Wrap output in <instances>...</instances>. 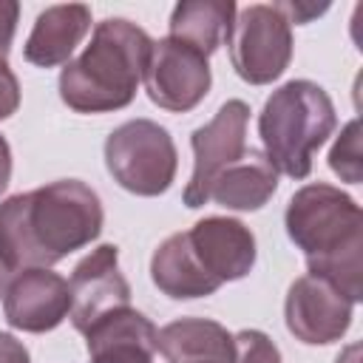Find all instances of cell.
I'll list each match as a JSON object with an SVG mask.
<instances>
[{
  "label": "cell",
  "instance_id": "16",
  "mask_svg": "<svg viewBox=\"0 0 363 363\" xmlns=\"http://www.w3.org/2000/svg\"><path fill=\"white\" fill-rule=\"evenodd\" d=\"M150 281L156 284L159 292H164L167 298H176V301L207 298L221 286L196 261L187 233H173L156 247V252L150 258Z\"/></svg>",
  "mask_w": 363,
  "mask_h": 363
},
{
  "label": "cell",
  "instance_id": "11",
  "mask_svg": "<svg viewBox=\"0 0 363 363\" xmlns=\"http://www.w3.org/2000/svg\"><path fill=\"white\" fill-rule=\"evenodd\" d=\"M71 312L68 281L51 269L17 272L3 295V315L11 329L43 335L57 329Z\"/></svg>",
  "mask_w": 363,
  "mask_h": 363
},
{
  "label": "cell",
  "instance_id": "8",
  "mask_svg": "<svg viewBox=\"0 0 363 363\" xmlns=\"http://www.w3.org/2000/svg\"><path fill=\"white\" fill-rule=\"evenodd\" d=\"M247 122H250V105L244 99H227L207 125L193 130L190 136L193 173L182 193L190 210L207 204L213 179L235 159H241V153L247 150Z\"/></svg>",
  "mask_w": 363,
  "mask_h": 363
},
{
  "label": "cell",
  "instance_id": "9",
  "mask_svg": "<svg viewBox=\"0 0 363 363\" xmlns=\"http://www.w3.org/2000/svg\"><path fill=\"white\" fill-rule=\"evenodd\" d=\"M71 323L77 332H85L99 318L130 306V284L119 272V247L99 244L91 250L71 272Z\"/></svg>",
  "mask_w": 363,
  "mask_h": 363
},
{
  "label": "cell",
  "instance_id": "12",
  "mask_svg": "<svg viewBox=\"0 0 363 363\" xmlns=\"http://www.w3.org/2000/svg\"><path fill=\"white\" fill-rule=\"evenodd\" d=\"M190 250L201 269L218 281H238L255 267V235L230 216H207L187 230Z\"/></svg>",
  "mask_w": 363,
  "mask_h": 363
},
{
  "label": "cell",
  "instance_id": "10",
  "mask_svg": "<svg viewBox=\"0 0 363 363\" xmlns=\"http://www.w3.org/2000/svg\"><path fill=\"white\" fill-rule=\"evenodd\" d=\"M352 309L354 303L346 295L309 272L292 281L284 301L286 329L306 346H326L340 340L352 326Z\"/></svg>",
  "mask_w": 363,
  "mask_h": 363
},
{
  "label": "cell",
  "instance_id": "25",
  "mask_svg": "<svg viewBox=\"0 0 363 363\" xmlns=\"http://www.w3.org/2000/svg\"><path fill=\"white\" fill-rule=\"evenodd\" d=\"M9 182H11V147L6 136H0V193L9 187Z\"/></svg>",
  "mask_w": 363,
  "mask_h": 363
},
{
  "label": "cell",
  "instance_id": "24",
  "mask_svg": "<svg viewBox=\"0 0 363 363\" xmlns=\"http://www.w3.org/2000/svg\"><path fill=\"white\" fill-rule=\"evenodd\" d=\"M0 363H31L28 349L9 332H0Z\"/></svg>",
  "mask_w": 363,
  "mask_h": 363
},
{
  "label": "cell",
  "instance_id": "4",
  "mask_svg": "<svg viewBox=\"0 0 363 363\" xmlns=\"http://www.w3.org/2000/svg\"><path fill=\"white\" fill-rule=\"evenodd\" d=\"M337 125L332 96L312 79H289L269 94L258 113V136L269 164L289 176L306 179L312 156L323 147Z\"/></svg>",
  "mask_w": 363,
  "mask_h": 363
},
{
  "label": "cell",
  "instance_id": "3",
  "mask_svg": "<svg viewBox=\"0 0 363 363\" xmlns=\"http://www.w3.org/2000/svg\"><path fill=\"white\" fill-rule=\"evenodd\" d=\"M153 40L125 17L96 23L91 43L60 71V99L77 113L128 108L145 77Z\"/></svg>",
  "mask_w": 363,
  "mask_h": 363
},
{
  "label": "cell",
  "instance_id": "18",
  "mask_svg": "<svg viewBox=\"0 0 363 363\" xmlns=\"http://www.w3.org/2000/svg\"><path fill=\"white\" fill-rule=\"evenodd\" d=\"M82 335H85L88 354L91 352H99L105 346H116V343H139V346H147V349L156 352L159 329L142 312H136L133 306H125V309H116V312L99 318Z\"/></svg>",
  "mask_w": 363,
  "mask_h": 363
},
{
  "label": "cell",
  "instance_id": "20",
  "mask_svg": "<svg viewBox=\"0 0 363 363\" xmlns=\"http://www.w3.org/2000/svg\"><path fill=\"white\" fill-rule=\"evenodd\" d=\"M233 363H281V352L261 329H241L233 335Z\"/></svg>",
  "mask_w": 363,
  "mask_h": 363
},
{
  "label": "cell",
  "instance_id": "14",
  "mask_svg": "<svg viewBox=\"0 0 363 363\" xmlns=\"http://www.w3.org/2000/svg\"><path fill=\"white\" fill-rule=\"evenodd\" d=\"M278 190V170L269 164L264 150L247 147L241 159L224 167L207 193V201H216L227 210H261Z\"/></svg>",
  "mask_w": 363,
  "mask_h": 363
},
{
  "label": "cell",
  "instance_id": "19",
  "mask_svg": "<svg viewBox=\"0 0 363 363\" xmlns=\"http://www.w3.org/2000/svg\"><path fill=\"white\" fill-rule=\"evenodd\" d=\"M329 167L349 184L360 182V122L352 119L329 150Z\"/></svg>",
  "mask_w": 363,
  "mask_h": 363
},
{
  "label": "cell",
  "instance_id": "15",
  "mask_svg": "<svg viewBox=\"0 0 363 363\" xmlns=\"http://www.w3.org/2000/svg\"><path fill=\"white\" fill-rule=\"evenodd\" d=\"M156 352L167 363H233V335L210 318H179L159 329Z\"/></svg>",
  "mask_w": 363,
  "mask_h": 363
},
{
  "label": "cell",
  "instance_id": "26",
  "mask_svg": "<svg viewBox=\"0 0 363 363\" xmlns=\"http://www.w3.org/2000/svg\"><path fill=\"white\" fill-rule=\"evenodd\" d=\"M9 281H11V269H9V267L3 264V258H0V295H6Z\"/></svg>",
  "mask_w": 363,
  "mask_h": 363
},
{
  "label": "cell",
  "instance_id": "23",
  "mask_svg": "<svg viewBox=\"0 0 363 363\" xmlns=\"http://www.w3.org/2000/svg\"><path fill=\"white\" fill-rule=\"evenodd\" d=\"M17 17H20V6L14 0H0V57L9 54L14 31H17Z\"/></svg>",
  "mask_w": 363,
  "mask_h": 363
},
{
  "label": "cell",
  "instance_id": "21",
  "mask_svg": "<svg viewBox=\"0 0 363 363\" xmlns=\"http://www.w3.org/2000/svg\"><path fill=\"white\" fill-rule=\"evenodd\" d=\"M153 349L139 343H116L99 352H91V363H153Z\"/></svg>",
  "mask_w": 363,
  "mask_h": 363
},
{
  "label": "cell",
  "instance_id": "6",
  "mask_svg": "<svg viewBox=\"0 0 363 363\" xmlns=\"http://www.w3.org/2000/svg\"><path fill=\"white\" fill-rule=\"evenodd\" d=\"M230 62L250 85L275 82L292 60V26L267 3H252L235 11L227 34Z\"/></svg>",
  "mask_w": 363,
  "mask_h": 363
},
{
  "label": "cell",
  "instance_id": "17",
  "mask_svg": "<svg viewBox=\"0 0 363 363\" xmlns=\"http://www.w3.org/2000/svg\"><path fill=\"white\" fill-rule=\"evenodd\" d=\"M238 6L233 0H182L170 14V34L210 57L230 34Z\"/></svg>",
  "mask_w": 363,
  "mask_h": 363
},
{
  "label": "cell",
  "instance_id": "1",
  "mask_svg": "<svg viewBox=\"0 0 363 363\" xmlns=\"http://www.w3.org/2000/svg\"><path fill=\"white\" fill-rule=\"evenodd\" d=\"M102 201L79 179H60L0 201V258L11 272L48 269L102 233Z\"/></svg>",
  "mask_w": 363,
  "mask_h": 363
},
{
  "label": "cell",
  "instance_id": "22",
  "mask_svg": "<svg viewBox=\"0 0 363 363\" xmlns=\"http://www.w3.org/2000/svg\"><path fill=\"white\" fill-rule=\"evenodd\" d=\"M20 108V82L9 62L0 57V119H9Z\"/></svg>",
  "mask_w": 363,
  "mask_h": 363
},
{
  "label": "cell",
  "instance_id": "7",
  "mask_svg": "<svg viewBox=\"0 0 363 363\" xmlns=\"http://www.w3.org/2000/svg\"><path fill=\"white\" fill-rule=\"evenodd\" d=\"M142 79L150 102L170 113L193 111L213 85L207 57L173 37L153 40Z\"/></svg>",
  "mask_w": 363,
  "mask_h": 363
},
{
  "label": "cell",
  "instance_id": "13",
  "mask_svg": "<svg viewBox=\"0 0 363 363\" xmlns=\"http://www.w3.org/2000/svg\"><path fill=\"white\" fill-rule=\"evenodd\" d=\"M88 28H91V9L85 3L48 6L45 11L37 14L23 57L40 68L65 65L74 48L79 45V40L88 34Z\"/></svg>",
  "mask_w": 363,
  "mask_h": 363
},
{
  "label": "cell",
  "instance_id": "5",
  "mask_svg": "<svg viewBox=\"0 0 363 363\" xmlns=\"http://www.w3.org/2000/svg\"><path fill=\"white\" fill-rule=\"evenodd\" d=\"M105 167L122 190L150 199L173 184L179 153L167 128L153 119H128L105 139Z\"/></svg>",
  "mask_w": 363,
  "mask_h": 363
},
{
  "label": "cell",
  "instance_id": "2",
  "mask_svg": "<svg viewBox=\"0 0 363 363\" xmlns=\"http://www.w3.org/2000/svg\"><path fill=\"white\" fill-rule=\"evenodd\" d=\"M289 241L303 250L309 275L329 281L352 303L360 301L363 286V213L360 204L335 184H303L284 213Z\"/></svg>",
  "mask_w": 363,
  "mask_h": 363
}]
</instances>
